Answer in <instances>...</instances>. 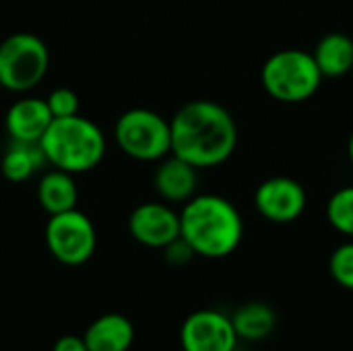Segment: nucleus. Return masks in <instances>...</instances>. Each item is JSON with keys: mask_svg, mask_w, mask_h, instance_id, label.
<instances>
[{"mask_svg": "<svg viewBox=\"0 0 353 351\" xmlns=\"http://www.w3.org/2000/svg\"><path fill=\"white\" fill-rule=\"evenodd\" d=\"M172 153L196 170L225 163L238 145V126L217 101L194 99L184 103L170 120Z\"/></svg>", "mask_w": 353, "mask_h": 351, "instance_id": "f257e3e1", "label": "nucleus"}, {"mask_svg": "<svg viewBox=\"0 0 353 351\" xmlns=\"http://www.w3.org/2000/svg\"><path fill=\"white\" fill-rule=\"evenodd\" d=\"M180 236L196 257L223 259L242 244L244 221L225 197L194 194L180 211Z\"/></svg>", "mask_w": 353, "mask_h": 351, "instance_id": "f03ea898", "label": "nucleus"}, {"mask_svg": "<svg viewBox=\"0 0 353 351\" xmlns=\"http://www.w3.org/2000/svg\"><path fill=\"white\" fill-rule=\"evenodd\" d=\"M39 147L46 163L68 174L91 172L105 157V134L89 118L77 114L68 118H54L43 132Z\"/></svg>", "mask_w": 353, "mask_h": 351, "instance_id": "7ed1b4c3", "label": "nucleus"}, {"mask_svg": "<svg viewBox=\"0 0 353 351\" xmlns=\"http://www.w3.org/2000/svg\"><path fill=\"white\" fill-rule=\"evenodd\" d=\"M323 74L312 58L304 50H281L267 58L261 70L265 91L283 103H300L310 99L321 83Z\"/></svg>", "mask_w": 353, "mask_h": 351, "instance_id": "20e7f679", "label": "nucleus"}, {"mask_svg": "<svg viewBox=\"0 0 353 351\" xmlns=\"http://www.w3.org/2000/svg\"><path fill=\"white\" fill-rule=\"evenodd\" d=\"M50 68L46 41L27 31L12 33L0 41V85L12 93H27L37 87Z\"/></svg>", "mask_w": 353, "mask_h": 351, "instance_id": "39448f33", "label": "nucleus"}, {"mask_svg": "<svg viewBox=\"0 0 353 351\" xmlns=\"http://www.w3.org/2000/svg\"><path fill=\"white\" fill-rule=\"evenodd\" d=\"M120 151L137 161H159L172 153L170 120L147 108L126 110L114 126Z\"/></svg>", "mask_w": 353, "mask_h": 351, "instance_id": "423d86ee", "label": "nucleus"}, {"mask_svg": "<svg viewBox=\"0 0 353 351\" xmlns=\"http://www.w3.org/2000/svg\"><path fill=\"white\" fill-rule=\"evenodd\" d=\"M46 246L66 267L85 265L97 248L95 225L79 209L50 215L46 223Z\"/></svg>", "mask_w": 353, "mask_h": 351, "instance_id": "0eeeda50", "label": "nucleus"}, {"mask_svg": "<svg viewBox=\"0 0 353 351\" xmlns=\"http://www.w3.org/2000/svg\"><path fill=\"white\" fill-rule=\"evenodd\" d=\"M306 188L290 176H273L254 190V209L271 223H292L306 211Z\"/></svg>", "mask_w": 353, "mask_h": 351, "instance_id": "6e6552de", "label": "nucleus"}, {"mask_svg": "<svg viewBox=\"0 0 353 351\" xmlns=\"http://www.w3.org/2000/svg\"><path fill=\"white\" fill-rule=\"evenodd\" d=\"M182 351H234L238 348V335L232 325V317L219 310H196L180 329Z\"/></svg>", "mask_w": 353, "mask_h": 351, "instance_id": "1a4fd4ad", "label": "nucleus"}, {"mask_svg": "<svg viewBox=\"0 0 353 351\" xmlns=\"http://www.w3.org/2000/svg\"><path fill=\"white\" fill-rule=\"evenodd\" d=\"M128 232L139 244L163 250L180 238V213L168 203H141L128 215Z\"/></svg>", "mask_w": 353, "mask_h": 351, "instance_id": "9d476101", "label": "nucleus"}, {"mask_svg": "<svg viewBox=\"0 0 353 351\" xmlns=\"http://www.w3.org/2000/svg\"><path fill=\"white\" fill-rule=\"evenodd\" d=\"M52 120H54V116H52L46 99L23 97L6 110L4 128H6L10 141L39 143Z\"/></svg>", "mask_w": 353, "mask_h": 351, "instance_id": "9b49d317", "label": "nucleus"}, {"mask_svg": "<svg viewBox=\"0 0 353 351\" xmlns=\"http://www.w3.org/2000/svg\"><path fill=\"white\" fill-rule=\"evenodd\" d=\"M153 186L165 203H186L196 194L199 170L170 153L159 159V166L153 174Z\"/></svg>", "mask_w": 353, "mask_h": 351, "instance_id": "f8f14e48", "label": "nucleus"}, {"mask_svg": "<svg viewBox=\"0 0 353 351\" xmlns=\"http://www.w3.org/2000/svg\"><path fill=\"white\" fill-rule=\"evenodd\" d=\"M83 339L89 351H128L134 341V327L124 314L108 312L87 327Z\"/></svg>", "mask_w": 353, "mask_h": 351, "instance_id": "ddd939ff", "label": "nucleus"}, {"mask_svg": "<svg viewBox=\"0 0 353 351\" xmlns=\"http://www.w3.org/2000/svg\"><path fill=\"white\" fill-rule=\"evenodd\" d=\"M37 201L48 215L77 209L79 188H77L72 174L56 170V168L43 174L37 184Z\"/></svg>", "mask_w": 353, "mask_h": 351, "instance_id": "4468645a", "label": "nucleus"}, {"mask_svg": "<svg viewBox=\"0 0 353 351\" xmlns=\"http://www.w3.org/2000/svg\"><path fill=\"white\" fill-rule=\"evenodd\" d=\"M312 58L323 77H343L353 68V39L345 33H327L319 39Z\"/></svg>", "mask_w": 353, "mask_h": 351, "instance_id": "2eb2a0df", "label": "nucleus"}, {"mask_svg": "<svg viewBox=\"0 0 353 351\" xmlns=\"http://www.w3.org/2000/svg\"><path fill=\"white\" fill-rule=\"evenodd\" d=\"M232 325L238 339L244 341H263L277 327L275 310L265 302H246L232 314Z\"/></svg>", "mask_w": 353, "mask_h": 351, "instance_id": "dca6fc26", "label": "nucleus"}, {"mask_svg": "<svg viewBox=\"0 0 353 351\" xmlns=\"http://www.w3.org/2000/svg\"><path fill=\"white\" fill-rule=\"evenodd\" d=\"M46 163L43 151L39 143H17L6 149V153L0 159V172L8 182H25L29 180L41 166Z\"/></svg>", "mask_w": 353, "mask_h": 351, "instance_id": "f3484780", "label": "nucleus"}, {"mask_svg": "<svg viewBox=\"0 0 353 351\" xmlns=\"http://www.w3.org/2000/svg\"><path fill=\"white\" fill-rule=\"evenodd\" d=\"M327 219L335 232L353 240V186H343L331 194L327 203Z\"/></svg>", "mask_w": 353, "mask_h": 351, "instance_id": "a211bd4d", "label": "nucleus"}, {"mask_svg": "<svg viewBox=\"0 0 353 351\" xmlns=\"http://www.w3.org/2000/svg\"><path fill=\"white\" fill-rule=\"evenodd\" d=\"M329 273L335 283L353 292V240L339 244L329 259Z\"/></svg>", "mask_w": 353, "mask_h": 351, "instance_id": "6ab92c4d", "label": "nucleus"}, {"mask_svg": "<svg viewBox=\"0 0 353 351\" xmlns=\"http://www.w3.org/2000/svg\"><path fill=\"white\" fill-rule=\"evenodd\" d=\"M46 103L54 118H68L79 114V95L70 87H56L46 97Z\"/></svg>", "mask_w": 353, "mask_h": 351, "instance_id": "aec40b11", "label": "nucleus"}, {"mask_svg": "<svg viewBox=\"0 0 353 351\" xmlns=\"http://www.w3.org/2000/svg\"><path fill=\"white\" fill-rule=\"evenodd\" d=\"M163 254H165V261H168L170 265H174V267H182V265H186L192 257H196L194 250L182 240V236L176 238L174 242H170V244L163 248Z\"/></svg>", "mask_w": 353, "mask_h": 351, "instance_id": "412c9836", "label": "nucleus"}, {"mask_svg": "<svg viewBox=\"0 0 353 351\" xmlns=\"http://www.w3.org/2000/svg\"><path fill=\"white\" fill-rule=\"evenodd\" d=\"M52 351H89L87 350V343L83 337L79 335H62L56 343H54V350Z\"/></svg>", "mask_w": 353, "mask_h": 351, "instance_id": "4be33fe9", "label": "nucleus"}, {"mask_svg": "<svg viewBox=\"0 0 353 351\" xmlns=\"http://www.w3.org/2000/svg\"><path fill=\"white\" fill-rule=\"evenodd\" d=\"M347 155H350V161H352L353 166V132L352 137H350V143H347Z\"/></svg>", "mask_w": 353, "mask_h": 351, "instance_id": "5701e85b", "label": "nucleus"}, {"mask_svg": "<svg viewBox=\"0 0 353 351\" xmlns=\"http://www.w3.org/2000/svg\"><path fill=\"white\" fill-rule=\"evenodd\" d=\"M234 351H248V350H238V348H236V350H234Z\"/></svg>", "mask_w": 353, "mask_h": 351, "instance_id": "b1692460", "label": "nucleus"}, {"mask_svg": "<svg viewBox=\"0 0 353 351\" xmlns=\"http://www.w3.org/2000/svg\"><path fill=\"white\" fill-rule=\"evenodd\" d=\"M0 89H2V85H0Z\"/></svg>", "mask_w": 353, "mask_h": 351, "instance_id": "393cba45", "label": "nucleus"}]
</instances>
